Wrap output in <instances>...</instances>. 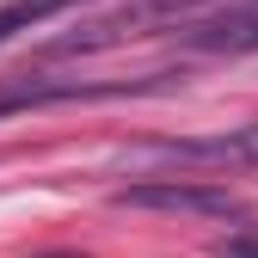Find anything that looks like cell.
<instances>
[{
	"mask_svg": "<svg viewBox=\"0 0 258 258\" xmlns=\"http://www.w3.org/2000/svg\"><path fill=\"white\" fill-rule=\"evenodd\" d=\"M190 49H228V55H252L258 49V0H240V7L215 13V19H190L178 25Z\"/></svg>",
	"mask_w": 258,
	"mask_h": 258,
	"instance_id": "5b68a950",
	"label": "cell"
},
{
	"mask_svg": "<svg viewBox=\"0 0 258 258\" xmlns=\"http://www.w3.org/2000/svg\"><path fill=\"white\" fill-rule=\"evenodd\" d=\"M221 258H258V240H228V246H221Z\"/></svg>",
	"mask_w": 258,
	"mask_h": 258,
	"instance_id": "52a82bcc",
	"label": "cell"
},
{
	"mask_svg": "<svg viewBox=\"0 0 258 258\" xmlns=\"http://www.w3.org/2000/svg\"><path fill=\"white\" fill-rule=\"evenodd\" d=\"M190 13H197V0H136V7H117L105 19L80 25L74 37H55L49 55H80V49H111V43H129V37H154L160 25H190Z\"/></svg>",
	"mask_w": 258,
	"mask_h": 258,
	"instance_id": "6da1fadb",
	"label": "cell"
},
{
	"mask_svg": "<svg viewBox=\"0 0 258 258\" xmlns=\"http://www.w3.org/2000/svg\"><path fill=\"white\" fill-rule=\"evenodd\" d=\"M117 203H129V209H166V215H234L240 209L221 184H172V178L129 184Z\"/></svg>",
	"mask_w": 258,
	"mask_h": 258,
	"instance_id": "277c9868",
	"label": "cell"
},
{
	"mask_svg": "<svg viewBox=\"0 0 258 258\" xmlns=\"http://www.w3.org/2000/svg\"><path fill=\"white\" fill-rule=\"evenodd\" d=\"M166 86V74L154 80H61V86H13L0 92V117L7 111H43V105H74V99H129V92Z\"/></svg>",
	"mask_w": 258,
	"mask_h": 258,
	"instance_id": "3957f363",
	"label": "cell"
},
{
	"mask_svg": "<svg viewBox=\"0 0 258 258\" xmlns=\"http://www.w3.org/2000/svg\"><path fill=\"white\" fill-rule=\"evenodd\" d=\"M154 160L172 166H221V172H252L258 166V123L246 129H215V136H184V142H154Z\"/></svg>",
	"mask_w": 258,
	"mask_h": 258,
	"instance_id": "7a4b0ae2",
	"label": "cell"
},
{
	"mask_svg": "<svg viewBox=\"0 0 258 258\" xmlns=\"http://www.w3.org/2000/svg\"><path fill=\"white\" fill-rule=\"evenodd\" d=\"M61 7H74V0H13V7H0V43H7L13 31H31V25L55 19Z\"/></svg>",
	"mask_w": 258,
	"mask_h": 258,
	"instance_id": "8992f818",
	"label": "cell"
}]
</instances>
